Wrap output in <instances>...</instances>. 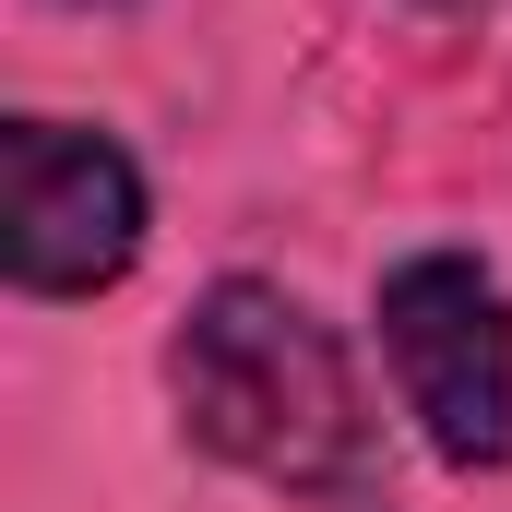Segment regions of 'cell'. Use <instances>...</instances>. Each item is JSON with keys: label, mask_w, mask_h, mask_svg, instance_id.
Masks as SVG:
<instances>
[{"label": "cell", "mask_w": 512, "mask_h": 512, "mask_svg": "<svg viewBox=\"0 0 512 512\" xmlns=\"http://www.w3.org/2000/svg\"><path fill=\"white\" fill-rule=\"evenodd\" d=\"M370 334L405 429L429 441L441 477H501L512 465V286L453 239H417L370 274Z\"/></svg>", "instance_id": "obj_2"}, {"label": "cell", "mask_w": 512, "mask_h": 512, "mask_svg": "<svg viewBox=\"0 0 512 512\" xmlns=\"http://www.w3.org/2000/svg\"><path fill=\"white\" fill-rule=\"evenodd\" d=\"M155 251V179L120 131L96 120H0V286L36 310H84L131 286V262Z\"/></svg>", "instance_id": "obj_3"}, {"label": "cell", "mask_w": 512, "mask_h": 512, "mask_svg": "<svg viewBox=\"0 0 512 512\" xmlns=\"http://www.w3.org/2000/svg\"><path fill=\"white\" fill-rule=\"evenodd\" d=\"M167 417L203 465L251 477L274 501H370L382 489V405L358 382V346L286 286L215 274L167 322Z\"/></svg>", "instance_id": "obj_1"}, {"label": "cell", "mask_w": 512, "mask_h": 512, "mask_svg": "<svg viewBox=\"0 0 512 512\" xmlns=\"http://www.w3.org/2000/svg\"><path fill=\"white\" fill-rule=\"evenodd\" d=\"M72 12H131V0H72Z\"/></svg>", "instance_id": "obj_5"}, {"label": "cell", "mask_w": 512, "mask_h": 512, "mask_svg": "<svg viewBox=\"0 0 512 512\" xmlns=\"http://www.w3.org/2000/svg\"><path fill=\"white\" fill-rule=\"evenodd\" d=\"M417 12H489V0H417Z\"/></svg>", "instance_id": "obj_4"}]
</instances>
